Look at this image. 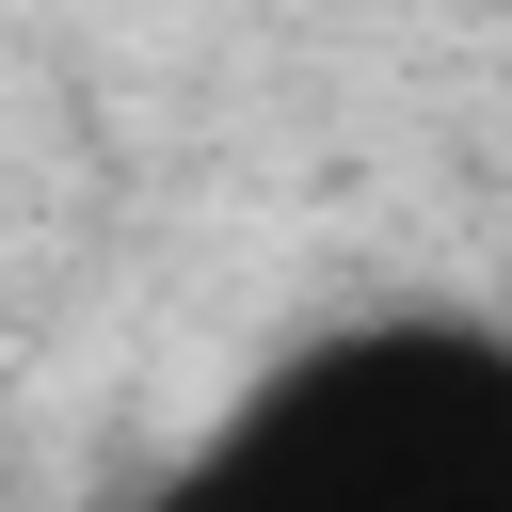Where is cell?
<instances>
[{
  "label": "cell",
  "mask_w": 512,
  "mask_h": 512,
  "mask_svg": "<svg viewBox=\"0 0 512 512\" xmlns=\"http://www.w3.org/2000/svg\"><path fill=\"white\" fill-rule=\"evenodd\" d=\"M160 512H512V336L464 304L336 320L240 384Z\"/></svg>",
  "instance_id": "6da1fadb"
}]
</instances>
